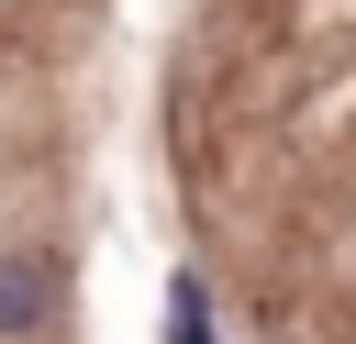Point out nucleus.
<instances>
[{
	"instance_id": "obj_2",
	"label": "nucleus",
	"mask_w": 356,
	"mask_h": 344,
	"mask_svg": "<svg viewBox=\"0 0 356 344\" xmlns=\"http://www.w3.org/2000/svg\"><path fill=\"white\" fill-rule=\"evenodd\" d=\"M167 344H211V300H200L189 266H178V289H167Z\"/></svg>"
},
{
	"instance_id": "obj_1",
	"label": "nucleus",
	"mask_w": 356,
	"mask_h": 344,
	"mask_svg": "<svg viewBox=\"0 0 356 344\" xmlns=\"http://www.w3.org/2000/svg\"><path fill=\"white\" fill-rule=\"evenodd\" d=\"M56 322V266L44 255H0V344H33Z\"/></svg>"
}]
</instances>
